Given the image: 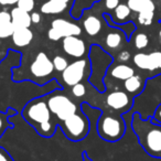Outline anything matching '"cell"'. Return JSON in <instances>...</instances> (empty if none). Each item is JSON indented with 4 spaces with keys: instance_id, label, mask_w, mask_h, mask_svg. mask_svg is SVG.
Returning <instances> with one entry per match:
<instances>
[{
    "instance_id": "836d02e7",
    "label": "cell",
    "mask_w": 161,
    "mask_h": 161,
    "mask_svg": "<svg viewBox=\"0 0 161 161\" xmlns=\"http://www.w3.org/2000/svg\"><path fill=\"white\" fill-rule=\"evenodd\" d=\"M31 21L32 23H39L41 21V14H39V12H33V14H31Z\"/></svg>"
},
{
    "instance_id": "f35d334b",
    "label": "cell",
    "mask_w": 161,
    "mask_h": 161,
    "mask_svg": "<svg viewBox=\"0 0 161 161\" xmlns=\"http://www.w3.org/2000/svg\"><path fill=\"white\" fill-rule=\"evenodd\" d=\"M159 39H160V42H161V30L159 31Z\"/></svg>"
},
{
    "instance_id": "cb8c5ba5",
    "label": "cell",
    "mask_w": 161,
    "mask_h": 161,
    "mask_svg": "<svg viewBox=\"0 0 161 161\" xmlns=\"http://www.w3.org/2000/svg\"><path fill=\"white\" fill-rule=\"evenodd\" d=\"M149 44V38L146 33L140 32V33L136 34L134 39V45L137 50H143L148 47Z\"/></svg>"
},
{
    "instance_id": "7402d4cb",
    "label": "cell",
    "mask_w": 161,
    "mask_h": 161,
    "mask_svg": "<svg viewBox=\"0 0 161 161\" xmlns=\"http://www.w3.org/2000/svg\"><path fill=\"white\" fill-rule=\"evenodd\" d=\"M105 43L109 49L117 50L123 44V36L119 32H109L105 38Z\"/></svg>"
},
{
    "instance_id": "e575fe53",
    "label": "cell",
    "mask_w": 161,
    "mask_h": 161,
    "mask_svg": "<svg viewBox=\"0 0 161 161\" xmlns=\"http://www.w3.org/2000/svg\"><path fill=\"white\" fill-rule=\"evenodd\" d=\"M19 0H0V5L3 6H10L14 5V3H18Z\"/></svg>"
},
{
    "instance_id": "ac0fdd59",
    "label": "cell",
    "mask_w": 161,
    "mask_h": 161,
    "mask_svg": "<svg viewBox=\"0 0 161 161\" xmlns=\"http://www.w3.org/2000/svg\"><path fill=\"white\" fill-rule=\"evenodd\" d=\"M14 25L11 21V14L7 11H0V39H7L12 36Z\"/></svg>"
},
{
    "instance_id": "30bf717a",
    "label": "cell",
    "mask_w": 161,
    "mask_h": 161,
    "mask_svg": "<svg viewBox=\"0 0 161 161\" xmlns=\"http://www.w3.org/2000/svg\"><path fill=\"white\" fill-rule=\"evenodd\" d=\"M91 60H92L91 61V62H92V73H91L92 76H91V78L96 76V78H95L92 84L97 88H99L98 84H101L102 87L105 90V87H104V85H103V76L105 75L107 69L109 67V65L112 64L113 58H110L107 53H103L101 55V58H94L93 56H91Z\"/></svg>"
},
{
    "instance_id": "5bb4252c",
    "label": "cell",
    "mask_w": 161,
    "mask_h": 161,
    "mask_svg": "<svg viewBox=\"0 0 161 161\" xmlns=\"http://www.w3.org/2000/svg\"><path fill=\"white\" fill-rule=\"evenodd\" d=\"M10 14H11V21L14 25V29H18V28H30L32 21L31 14L28 11L17 7L11 10Z\"/></svg>"
},
{
    "instance_id": "4dcf8cb0",
    "label": "cell",
    "mask_w": 161,
    "mask_h": 161,
    "mask_svg": "<svg viewBox=\"0 0 161 161\" xmlns=\"http://www.w3.org/2000/svg\"><path fill=\"white\" fill-rule=\"evenodd\" d=\"M130 58H131V55H130L129 51H127V50H124V51H121L120 53L118 54V61L121 63L128 62V61L130 60Z\"/></svg>"
},
{
    "instance_id": "9c48e42d",
    "label": "cell",
    "mask_w": 161,
    "mask_h": 161,
    "mask_svg": "<svg viewBox=\"0 0 161 161\" xmlns=\"http://www.w3.org/2000/svg\"><path fill=\"white\" fill-rule=\"evenodd\" d=\"M134 64L143 71L154 72L161 69V51H153L150 53L139 52L132 58Z\"/></svg>"
},
{
    "instance_id": "8d00e7d4",
    "label": "cell",
    "mask_w": 161,
    "mask_h": 161,
    "mask_svg": "<svg viewBox=\"0 0 161 161\" xmlns=\"http://www.w3.org/2000/svg\"><path fill=\"white\" fill-rule=\"evenodd\" d=\"M3 118L0 117V132L3 131Z\"/></svg>"
},
{
    "instance_id": "3957f363",
    "label": "cell",
    "mask_w": 161,
    "mask_h": 161,
    "mask_svg": "<svg viewBox=\"0 0 161 161\" xmlns=\"http://www.w3.org/2000/svg\"><path fill=\"white\" fill-rule=\"evenodd\" d=\"M126 131V124L119 115L103 114L97 123V132L102 139L110 142L123 138Z\"/></svg>"
},
{
    "instance_id": "f546056e",
    "label": "cell",
    "mask_w": 161,
    "mask_h": 161,
    "mask_svg": "<svg viewBox=\"0 0 161 161\" xmlns=\"http://www.w3.org/2000/svg\"><path fill=\"white\" fill-rule=\"evenodd\" d=\"M47 38H49L51 41H58V40H61V39H63L62 36L58 33V30H55L52 27H51V29L47 31Z\"/></svg>"
},
{
    "instance_id": "ba28073f",
    "label": "cell",
    "mask_w": 161,
    "mask_h": 161,
    "mask_svg": "<svg viewBox=\"0 0 161 161\" xmlns=\"http://www.w3.org/2000/svg\"><path fill=\"white\" fill-rule=\"evenodd\" d=\"M88 61L85 58H78L74 61L62 72V80L67 86H74L75 84L80 83L85 76L86 66Z\"/></svg>"
},
{
    "instance_id": "7c38bea8",
    "label": "cell",
    "mask_w": 161,
    "mask_h": 161,
    "mask_svg": "<svg viewBox=\"0 0 161 161\" xmlns=\"http://www.w3.org/2000/svg\"><path fill=\"white\" fill-rule=\"evenodd\" d=\"M63 51L67 55L75 58H82L86 53V44L82 39L76 36L63 38L62 41Z\"/></svg>"
},
{
    "instance_id": "4316f807",
    "label": "cell",
    "mask_w": 161,
    "mask_h": 161,
    "mask_svg": "<svg viewBox=\"0 0 161 161\" xmlns=\"http://www.w3.org/2000/svg\"><path fill=\"white\" fill-rule=\"evenodd\" d=\"M53 66H54V69H56L58 72L62 73L67 66H69V62L67 60L64 58V56H61V55H56L54 56L53 58Z\"/></svg>"
},
{
    "instance_id": "8fae6325",
    "label": "cell",
    "mask_w": 161,
    "mask_h": 161,
    "mask_svg": "<svg viewBox=\"0 0 161 161\" xmlns=\"http://www.w3.org/2000/svg\"><path fill=\"white\" fill-rule=\"evenodd\" d=\"M30 71H31V74L34 77H38V78L47 77L50 74L53 73L54 71L53 62L50 60L49 56L47 55V53L40 52L36 55V60L30 65Z\"/></svg>"
},
{
    "instance_id": "8992f818",
    "label": "cell",
    "mask_w": 161,
    "mask_h": 161,
    "mask_svg": "<svg viewBox=\"0 0 161 161\" xmlns=\"http://www.w3.org/2000/svg\"><path fill=\"white\" fill-rule=\"evenodd\" d=\"M47 106L52 114H54L60 120H65L75 114L77 106L64 94L53 93L47 99Z\"/></svg>"
},
{
    "instance_id": "ffe728a7",
    "label": "cell",
    "mask_w": 161,
    "mask_h": 161,
    "mask_svg": "<svg viewBox=\"0 0 161 161\" xmlns=\"http://www.w3.org/2000/svg\"><path fill=\"white\" fill-rule=\"evenodd\" d=\"M67 8V3L55 1V0H49L41 6V12L45 14H56L63 12Z\"/></svg>"
},
{
    "instance_id": "d6986e66",
    "label": "cell",
    "mask_w": 161,
    "mask_h": 161,
    "mask_svg": "<svg viewBox=\"0 0 161 161\" xmlns=\"http://www.w3.org/2000/svg\"><path fill=\"white\" fill-rule=\"evenodd\" d=\"M83 27L85 32L91 36H94L98 34L102 30V22L97 17L88 16L85 20L83 21Z\"/></svg>"
},
{
    "instance_id": "f1b7e54d",
    "label": "cell",
    "mask_w": 161,
    "mask_h": 161,
    "mask_svg": "<svg viewBox=\"0 0 161 161\" xmlns=\"http://www.w3.org/2000/svg\"><path fill=\"white\" fill-rule=\"evenodd\" d=\"M17 5H18L19 8L30 12V11H32L34 8V0H19Z\"/></svg>"
},
{
    "instance_id": "1f68e13d",
    "label": "cell",
    "mask_w": 161,
    "mask_h": 161,
    "mask_svg": "<svg viewBox=\"0 0 161 161\" xmlns=\"http://www.w3.org/2000/svg\"><path fill=\"white\" fill-rule=\"evenodd\" d=\"M105 5L109 10H115L119 5V0H106Z\"/></svg>"
},
{
    "instance_id": "d4e9b609",
    "label": "cell",
    "mask_w": 161,
    "mask_h": 161,
    "mask_svg": "<svg viewBox=\"0 0 161 161\" xmlns=\"http://www.w3.org/2000/svg\"><path fill=\"white\" fill-rule=\"evenodd\" d=\"M36 129L41 136L44 137H50L54 134V126L51 125L50 121H45L43 124H40L39 126H36Z\"/></svg>"
},
{
    "instance_id": "484cf974",
    "label": "cell",
    "mask_w": 161,
    "mask_h": 161,
    "mask_svg": "<svg viewBox=\"0 0 161 161\" xmlns=\"http://www.w3.org/2000/svg\"><path fill=\"white\" fill-rule=\"evenodd\" d=\"M154 11H141L138 14V22L141 25H150L152 23Z\"/></svg>"
},
{
    "instance_id": "9a60e30c",
    "label": "cell",
    "mask_w": 161,
    "mask_h": 161,
    "mask_svg": "<svg viewBox=\"0 0 161 161\" xmlns=\"http://www.w3.org/2000/svg\"><path fill=\"white\" fill-rule=\"evenodd\" d=\"M145 83L146 82L140 75L135 74L131 77L124 80V88H125V91L128 94H130L132 97H135L142 92L143 87H145Z\"/></svg>"
},
{
    "instance_id": "5b68a950",
    "label": "cell",
    "mask_w": 161,
    "mask_h": 161,
    "mask_svg": "<svg viewBox=\"0 0 161 161\" xmlns=\"http://www.w3.org/2000/svg\"><path fill=\"white\" fill-rule=\"evenodd\" d=\"M51 114L52 113L47 106V102L42 101L41 98L31 101L23 109L25 119L34 127L45 121H50Z\"/></svg>"
},
{
    "instance_id": "603a6c76",
    "label": "cell",
    "mask_w": 161,
    "mask_h": 161,
    "mask_svg": "<svg viewBox=\"0 0 161 161\" xmlns=\"http://www.w3.org/2000/svg\"><path fill=\"white\" fill-rule=\"evenodd\" d=\"M130 8L128 7V5H124V3H119L117 6V8L115 9V16H116V19L120 22L125 21L128 17L130 16Z\"/></svg>"
},
{
    "instance_id": "e0dca14e",
    "label": "cell",
    "mask_w": 161,
    "mask_h": 161,
    "mask_svg": "<svg viewBox=\"0 0 161 161\" xmlns=\"http://www.w3.org/2000/svg\"><path fill=\"white\" fill-rule=\"evenodd\" d=\"M135 69L131 67L130 65H127L125 63H120V64H116L114 66L113 65L109 69V75L113 78L118 80H126L127 78L131 77L132 75H135Z\"/></svg>"
},
{
    "instance_id": "277c9868",
    "label": "cell",
    "mask_w": 161,
    "mask_h": 161,
    "mask_svg": "<svg viewBox=\"0 0 161 161\" xmlns=\"http://www.w3.org/2000/svg\"><path fill=\"white\" fill-rule=\"evenodd\" d=\"M63 130L67 138L71 140H82L87 136L90 131V123L84 115L75 113L63 120Z\"/></svg>"
},
{
    "instance_id": "7a4b0ae2",
    "label": "cell",
    "mask_w": 161,
    "mask_h": 161,
    "mask_svg": "<svg viewBox=\"0 0 161 161\" xmlns=\"http://www.w3.org/2000/svg\"><path fill=\"white\" fill-rule=\"evenodd\" d=\"M161 105V74L146 80L145 87L139 95L134 97L130 112L138 113L142 119L152 118L157 108ZM128 112V113H130Z\"/></svg>"
},
{
    "instance_id": "74e56055",
    "label": "cell",
    "mask_w": 161,
    "mask_h": 161,
    "mask_svg": "<svg viewBox=\"0 0 161 161\" xmlns=\"http://www.w3.org/2000/svg\"><path fill=\"white\" fill-rule=\"evenodd\" d=\"M55 1H61V3H67L69 1V0H55Z\"/></svg>"
},
{
    "instance_id": "4fadbf2b",
    "label": "cell",
    "mask_w": 161,
    "mask_h": 161,
    "mask_svg": "<svg viewBox=\"0 0 161 161\" xmlns=\"http://www.w3.org/2000/svg\"><path fill=\"white\" fill-rule=\"evenodd\" d=\"M52 28L58 30V33L62 36V38H66V36H78L82 33V29L80 25L72 23L69 21L65 20V19H55L52 21Z\"/></svg>"
},
{
    "instance_id": "44dd1931",
    "label": "cell",
    "mask_w": 161,
    "mask_h": 161,
    "mask_svg": "<svg viewBox=\"0 0 161 161\" xmlns=\"http://www.w3.org/2000/svg\"><path fill=\"white\" fill-rule=\"evenodd\" d=\"M128 7L131 11L141 12V11H154L156 6H154L152 0H128Z\"/></svg>"
},
{
    "instance_id": "d590c367",
    "label": "cell",
    "mask_w": 161,
    "mask_h": 161,
    "mask_svg": "<svg viewBox=\"0 0 161 161\" xmlns=\"http://www.w3.org/2000/svg\"><path fill=\"white\" fill-rule=\"evenodd\" d=\"M0 161H11V160H10L9 157L6 154L5 151L0 150Z\"/></svg>"
},
{
    "instance_id": "2e32d148",
    "label": "cell",
    "mask_w": 161,
    "mask_h": 161,
    "mask_svg": "<svg viewBox=\"0 0 161 161\" xmlns=\"http://www.w3.org/2000/svg\"><path fill=\"white\" fill-rule=\"evenodd\" d=\"M11 38L14 45L23 47L31 43L32 39H33V32L29 28H18V29H14Z\"/></svg>"
},
{
    "instance_id": "52a82bcc",
    "label": "cell",
    "mask_w": 161,
    "mask_h": 161,
    "mask_svg": "<svg viewBox=\"0 0 161 161\" xmlns=\"http://www.w3.org/2000/svg\"><path fill=\"white\" fill-rule=\"evenodd\" d=\"M106 105L113 112H117L119 114H126L130 112L134 105V97L127 92L123 91H114L110 92L106 97Z\"/></svg>"
},
{
    "instance_id": "83f0119b",
    "label": "cell",
    "mask_w": 161,
    "mask_h": 161,
    "mask_svg": "<svg viewBox=\"0 0 161 161\" xmlns=\"http://www.w3.org/2000/svg\"><path fill=\"white\" fill-rule=\"evenodd\" d=\"M72 94L75 97H82L86 94V87L83 83H77L72 86Z\"/></svg>"
},
{
    "instance_id": "d6a6232c",
    "label": "cell",
    "mask_w": 161,
    "mask_h": 161,
    "mask_svg": "<svg viewBox=\"0 0 161 161\" xmlns=\"http://www.w3.org/2000/svg\"><path fill=\"white\" fill-rule=\"evenodd\" d=\"M152 120L156 121V123H158V124H161V105L157 108L156 113H154L153 117H152Z\"/></svg>"
},
{
    "instance_id": "6da1fadb",
    "label": "cell",
    "mask_w": 161,
    "mask_h": 161,
    "mask_svg": "<svg viewBox=\"0 0 161 161\" xmlns=\"http://www.w3.org/2000/svg\"><path fill=\"white\" fill-rule=\"evenodd\" d=\"M131 128L145 151L153 158L161 159V124L152 118L142 119L138 113H134Z\"/></svg>"
}]
</instances>
